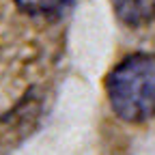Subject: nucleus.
<instances>
[{
	"label": "nucleus",
	"mask_w": 155,
	"mask_h": 155,
	"mask_svg": "<svg viewBox=\"0 0 155 155\" xmlns=\"http://www.w3.org/2000/svg\"><path fill=\"white\" fill-rule=\"evenodd\" d=\"M106 93L114 114L127 123L155 116V54H131L106 78Z\"/></svg>",
	"instance_id": "1"
},
{
	"label": "nucleus",
	"mask_w": 155,
	"mask_h": 155,
	"mask_svg": "<svg viewBox=\"0 0 155 155\" xmlns=\"http://www.w3.org/2000/svg\"><path fill=\"white\" fill-rule=\"evenodd\" d=\"M114 9L125 24L140 26L155 17V0H114Z\"/></svg>",
	"instance_id": "2"
},
{
	"label": "nucleus",
	"mask_w": 155,
	"mask_h": 155,
	"mask_svg": "<svg viewBox=\"0 0 155 155\" xmlns=\"http://www.w3.org/2000/svg\"><path fill=\"white\" fill-rule=\"evenodd\" d=\"M15 2L30 15H58L67 11L75 0H15Z\"/></svg>",
	"instance_id": "3"
}]
</instances>
